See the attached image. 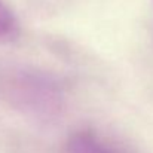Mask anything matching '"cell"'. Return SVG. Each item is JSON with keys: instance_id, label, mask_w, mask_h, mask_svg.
<instances>
[{"instance_id": "3", "label": "cell", "mask_w": 153, "mask_h": 153, "mask_svg": "<svg viewBox=\"0 0 153 153\" xmlns=\"http://www.w3.org/2000/svg\"><path fill=\"white\" fill-rule=\"evenodd\" d=\"M16 28L18 22L13 12L4 4L3 0H0V40H7L15 36Z\"/></svg>"}, {"instance_id": "2", "label": "cell", "mask_w": 153, "mask_h": 153, "mask_svg": "<svg viewBox=\"0 0 153 153\" xmlns=\"http://www.w3.org/2000/svg\"><path fill=\"white\" fill-rule=\"evenodd\" d=\"M64 153H134L125 144L95 129L76 131L65 143Z\"/></svg>"}, {"instance_id": "1", "label": "cell", "mask_w": 153, "mask_h": 153, "mask_svg": "<svg viewBox=\"0 0 153 153\" xmlns=\"http://www.w3.org/2000/svg\"><path fill=\"white\" fill-rule=\"evenodd\" d=\"M7 100L21 114L39 122L51 123L65 108V88L62 82L40 68L15 70L6 83Z\"/></svg>"}]
</instances>
